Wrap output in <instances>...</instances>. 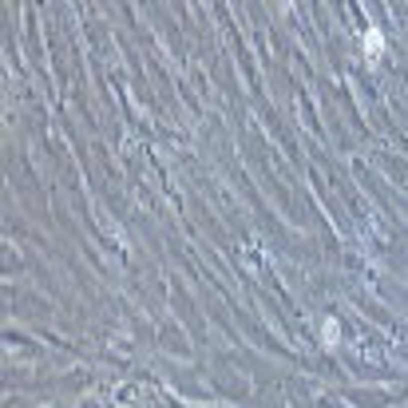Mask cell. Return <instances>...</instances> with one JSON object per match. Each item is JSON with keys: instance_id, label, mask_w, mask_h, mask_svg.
<instances>
[{"instance_id": "6da1fadb", "label": "cell", "mask_w": 408, "mask_h": 408, "mask_svg": "<svg viewBox=\"0 0 408 408\" xmlns=\"http://www.w3.org/2000/svg\"><path fill=\"white\" fill-rule=\"evenodd\" d=\"M364 48H368V52H380V32H368V36H364Z\"/></svg>"}]
</instances>
